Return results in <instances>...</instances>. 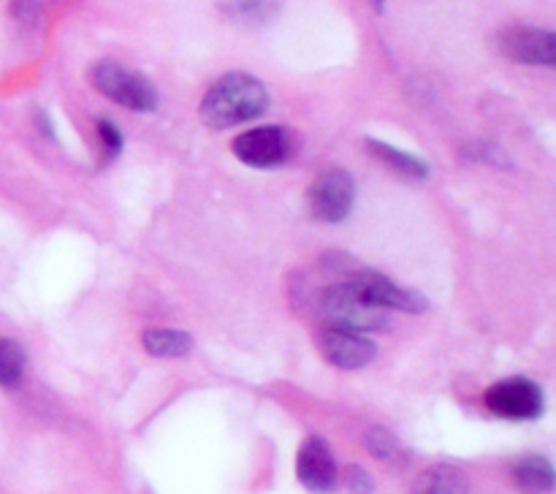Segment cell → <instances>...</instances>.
Listing matches in <instances>:
<instances>
[{"mask_svg": "<svg viewBox=\"0 0 556 494\" xmlns=\"http://www.w3.org/2000/svg\"><path fill=\"white\" fill-rule=\"evenodd\" d=\"M90 81L109 101L134 109V112H152L157 106L155 85L139 71L125 68V65L112 63V60H101V63L92 65Z\"/></svg>", "mask_w": 556, "mask_h": 494, "instance_id": "277c9868", "label": "cell"}, {"mask_svg": "<svg viewBox=\"0 0 556 494\" xmlns=\"http://www.w3.org/2000/svg\"><path fill=\"white\" fill-rule=\"evenodd\" d=\"M25 375V351L20 342L0 337V385L14 389Z\"/></svg>", "mask_w": 556, "mask_h": 494, "instance_id": "2e32d148", "label": "cell"}, {"mask_svg": "<svg viewBox=\"0 0 556 494\" xmlns=\"http://www.w3.org/2000/svg\"><path fill=\"white\" fill-rule=\"evenodd\" d=\"M413 494H470V478L454 465H434L416 478Z\"/></svg>", "mask_w": 556, "mask_h": 494, "instance_id": "8fae6325", "label": "cell"}, {"mask_svg": "<svg viewBox=\"0 0 556 494\" xmlns=\"http://www.w3.org/2000/svg\"><path fill=\"white\" fill-rule=\"evenodd\" d=\"M345 486L351 489V494H372L375 492V483L372 478H369L367 470H362V467H348L345 470Z\"/></svg>", "mask_w": 556, "mask_h": 494, "instance_id": "ac0fdd59", "label": "cell"}, {"mask_svg": "<svg viewBox=\"0 0 556 494\" xmlns=\"http://www.w3.org/2000/svg\"><path fill=\"white\" fill-rule=\"evenodd\" d=\"M226 20L244 27H261L277 16V0H220Z\"/></svg>", "mask_w": 556, "mask_h": 494, "instance_id": "4fadbf2b", "label": "cell"}, {"mask_svg": "<svg viewBox=\"0 0 556 494\" xmlns=\"http://www.w3.org/2000/svg\"><path fill=\"white\" fill-rule=\"evenodd\" d=\"M98 136H101V141L106 144L109 157H114L119 150H123V134H119L117 125L109 123V119H101V123H98Z\"/></svg>", "mask_w": 556, "mask_h": 494, "instance_id": "d6986e66", "label": "cell"}, {"mask_svg": "<svg viewBox=\"0 0 556 494\" xmlns=\"http://www.w3.org/2000/svg\"><path fill=\"white\" fill-rule=\"evenodd\" d=\"M356 182L345 168H329L309 188V212L318 223H340L351 215Z\"/></svg>", "mask_w": 556, "mask_h": 494, "instance_id": "5b68a950", "label": "cell"}, {"mask_svg": "<svg viewBox=\"0 0 556 494\" xmlns=\"http://www.w3.org/2000/svg\"><path fill=\"white\" fill-rule=\"evenodd\" d=\"M516 483L525 494H552L554 492V467L546 456H527L514 470Z\"/></svg>", "mask_w": 556, "mask_h": 494, "instance_id": "7c38bea8", "label": "cell"}, {"mask_svg": "<svg viewBox=\"0 0 556 494\" xmlns=\"http://www.w3.org/2000/svg\"><path fill=\"white\" fill-rule=\"evenodd\" d=\"M266 106H269V92H266V87L255 76L233 71V74L220 76L206 90L204 101H201V119L210 128L223 130L261 117L266 112Z\"/></svg>", "mask_w": 556, "mask_h": 494, "instance_id": "6da1fadb", "label": "cell"}, {"mask_svg": "<svg viewBox=\"0 0 556 494\" xmlns=\"http://www.w3.org/2000/svg\"><path fill=\"white\" fill-rule=\"evenodd\" d=\"M367 147L375 152V155H378V161L389 163V166H394L396 172L405 174V177L421 179L429 174V166L421 161V157L407 155V152H402V150H396V147L383 144V141H375V139H369Z\"/></svg>", "mask_w": 556, "mask_h": 494, "instance_id": "9a60e30c", "label": "cell"}, {"mask_svg": "<svg viewBox=\"0 0 556 494\" xmlns=\"http://www.w3.org/2000/svg\"><path fill=\"white\" fill-rule=\"evenodd\" d=\"M500 49L505 58L525 65H554L556 63V38L552 30L541 27L516 25L500 33Z\"/></svg>", "mask_w": 556, "mask_h": 494, "instance_id": "9c48e42d", "label": "cell"}, {"mask_svg": "<svg viewBox=\"0 0 556 494\" xmlns=\"http://www.w3.org/2000/svg\"><path fill=\"white\" fill-rule=\"evenodd\" d=\"M141 345L157 358H177L193 351V340L179 329H147L141 334Z\"/></svg>", "mask_w": 556, "mask_h": 494, "instance_id": "5bb4252c", "label": "cell"}, {"mask_svg": "<svg viewBox=\"0 0 556 494\" xmlns=\"http://www.w3.org/2000/svg\"><path fill=\"white\" fill-rule=\"evenodd\" d=\"M329 261H334L331 269L345 275L348 282H351L362 296H367L369 302L378 304V307L405 309V313H424V309H427V299H424L421 293L396 286L391 277L380 275V271L369 269V266L356 264V261L345 258V255H329Z\"/></svg>", "mask_w": 556, "mask_h": 494, "instance_id": "3957f363", "label": "cell"}, {"mask_svg": "<svg viewBox=\"0 0 556 494\" xmlns=\"http://www.w3.org/2000/svg\"><path fill=\"white\" fill-rule=\"evenodd\" d=\"M318 307L326 326H337V329L367 334V331H383L391 326L389 309L369 302L348 280L326 288L318 299Z\"/></svg>", "mask_w": 556, "mask_h": 494, "instance_id": "7a4b0ae2", "label": "cell"}, {"mask_svg": "<svg viewBox=\"0 0 556 494\" xmlns=\"http://www.w3.org/2000/svg\"><path fill=\"white\" fill-rule=\"evenodd\" d=\"M367 448L369 454L378 456V459H396L402 451L400 440L391 432H386V429H372V432L367 434Z\"/></svg>", "mask_w": 556, "mask_h": 494, "instance_id": "e0dca14e", "label": "cell"}, {"mask_svg": "<svg viewBox=\"0 0 556 494\" xmlns=\"http://www.w3.org/2000/svg\"><path fill=\"white\" fill-rule=\"evenodd\" d=\"M293 150V136L282 125H261L237 136L233 152L242 163L253 168H271L288 161Z\"/></svg>", "mask_w": 556, "mask_h": 494, "instance_id": "52a82bcc", "label": "cell"}, {"mask_svg": "<svg viewBox=\"0 0 556 494\" xmlns=\"http://www.w3.org/2000/svg\"><path fill=\"white\" fill-rule=\"evenodd\" d=\"M296 476L302 481V486L309 489V492H334L337 483H340V470H337L334 454L326 445V440L307 438V443L302 445V451L296 456Z\"/></svg>", "mask_w": 556, "mask_h": 494, "instance_id": "30bf717a", "label": "cell"}, {"mask_svg": "<svg viewBox=\"0 0 556 494\" xmlns=\"http://www.w3.org/2000/svg\"><path fill=\"white\" fill-rule=\"evenodd\" d=\"M320 353L326 356V362L334 364L340 369H362L378 356V345L369 340L367 334H358V331L337 329V326H326L318 337Z\"/></svg>", "mask_w": 556, "mask_h": 494, "instance_id": "ba28073f", "label": "cell"}, {"mask_svg": "<svg viewBox=\"0 0 556 494\" xmlns=\"http://www.w3.org/2000/svg\"><path fill=\"white\" fill-rule=\"evenodd\" d=\"M486 405L508 421H535L543 413V391L530 378H508L486 391Z\"/></svg>", "mask_w": 556, "mask_h": 494, "instance_id": "8992f818", "label": "cell"}]
</instances>
